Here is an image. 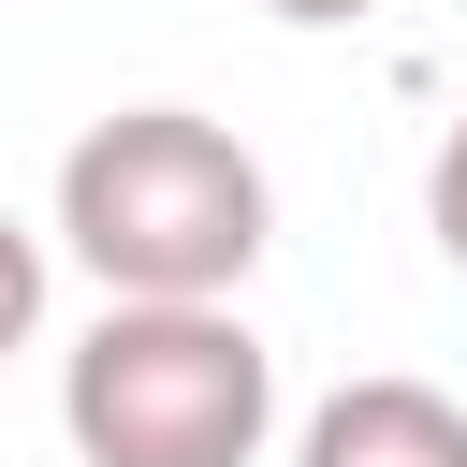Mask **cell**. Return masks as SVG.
Listing matches in <instances>:
<instances>
[{
	"mask_svg": "<svg viewBox=\"0 0 467 467\" xmlns=\"http://www.w3.org/2000/svg\"><path fill=\"white\" fill-rule=\"evenodd\" d=\"M277 234L263 161L190 102H117L58 161V248L102 277V306H234Z\"/></svg>",
	"mask_w": 467,
	"mask_h": 467,
	"instance_id": "cell-1",
	"label": "cell"
},
{
	"mask_svg": "<svg viewBox=\"0 0 467 467\" xmlns=\"http://www.w3.org/2000/svg\"><path fill=\"white\" fill-rule=\"evenodd\" d=\"M58 423L88 467H248L277 438V350L248 306H102L58 365Z\"/></svg>",
	"mask_w": 467,
	"mask_h": 467,
	"instance_id": "cell-2",
	"label": "cell"
},
{
	"mask_svg": "<svg viewBox=\"0 0 467 467\" xmlns=\"http://www.w3.org/2000/svg\"><path fill=\"white\" fill-rule=\"evenodd\" d=\"M292 467H467V409L438 379H336L306 409Z\"/></svg>",
	"mask_w": 467,
	"mask_h": 467,
	"instance_id": "cell-3",
	"label": "cell"
},
{
	"mask_svg": "<svg viewBox=\"0 0 467 467\" xmlns=\"http://www.w3.org/2000/svg\"><path fill=\"white\" fill-rule=\"evenodd\" d=\"M423 234H438V263L467 277V102H452V131H438V161H423Z\"/></svg>",
	"mask_w": 467,
	"mask_h": 467,
	"instance_id": "cell-4",
	"label": "cell"
},
{
	"mask_svg": "<svg viewBox=\"0 0 467 467\" xmlns=\"http://www.w3.org/2000/svg\"><path fill=\"white\" fill-rule=\"evenodd\" d=\"M29 321H44V234L0 219V350H29Z\"/></svg>",
	"mask_w": 467,
	"mask_h": 467,
	"instance_id": "cell-5",
	"label": "cell"
},
{
	"mask_svg": "<svg viewBox=\"0 0 467 467\" xmlns=\"http://www.w3.org/2000/svg\"><path fill=\"white\" fill-rule=\"evenodd\" d=\"M263 15H277V29H365L379 0H263Z\"/></svg>",
	"mask_w": 467,
	"mask_h": 467,
	"instance_id": "cell-6",
	"label": "cell"
}]
</instances>
